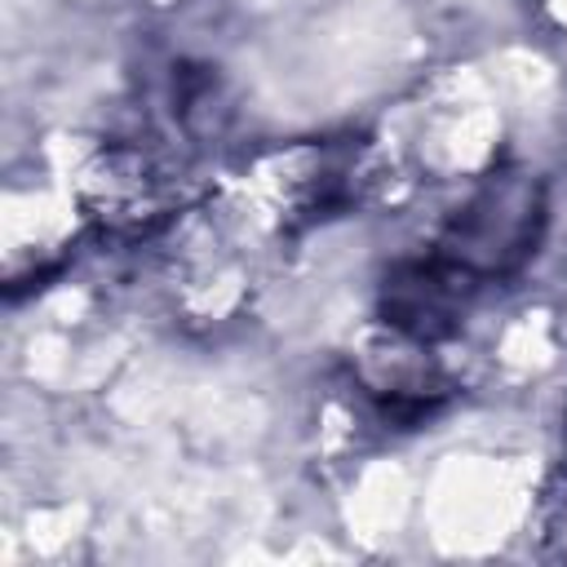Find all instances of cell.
<instances>
[{
  "label": "cell",
  "mask_w": 567,
  "mask_h": 567,
  "mask_svg": "<svg viewBox=\"0 0 567 567\" xmlns=\"http://www.w3.org/2000/svg\"><path fill=\"white\" fill-rule=\"evenodd\" d=\"M474 292H478V279L465 275L461 266H452L447 257H439V252L412 257V261H399L385 270L377 315L385 328L434 346L461 328Z\"/></svg>",
  "instance_id": "cell-2"
},
{
  "label": "cell",
  "mask_w": 567,
  "mask_h": 567,
  "mask_svg": "<svg viewBox=\"0 0 567 567\" xmlns=\"http://www.w3.org/2000/svg\"><path fill=\"white\" fill-rule=\"evenodd\" d=\"M89 190H93V208L115 226H142L146 217H159L155 177H151L146 159L133 151L102 155L89 177Z\"/></svg>",
  "instance_id": "cell-3"
},
{
  "label": "cell",
  "mask_w": 567,
  "mask_h": 567,
  "mask_svg": "<svg viewBox=\"0 0 567 567\" xmlns=\"http://www.w3.org/2000/svg\"><path fill=\"white\" fill-rule=\"evenodd\" d=\"M540 230H545L540 177H532L527 168H492L452 213L439 239V257H447L478 284L509 279L532 261Z\"/></svg>",
  "instance_id": "cell-1"
}]
</instances>
